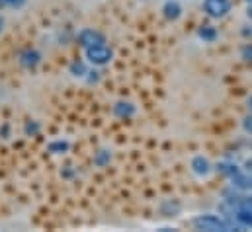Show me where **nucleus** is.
<instances>
[{
	"label": "nucleus",
	"instance_id": "f257e3e1",
	"mask_svg": "<svg viewBox=\"0 0 252 232\" xmlns=\"http://www.w3.org/2000/svg\"><path fill=\"white\" fill-rule=\"evenodd\" d=\"M193 227L197 231H205V232H227L233 229L227 221H223V219H219L215 215H201V217L193 219Z\"/></svg>",
	"mask_w": 252,
	"mask_h": 232
},
{
	"label": "nucleus",
	"instance_id": "f03ea898",
	"mask_svg": "<svg viewBox=\"0 0 252 232\" xmlns=\"http://www.w3.org/2000/svg\"><path fill=\"white\" fill-rule=\"evenodd\" d=\"M86 57L92 64H108L114 57V53L106 45H96V47H88L86 49Z\"/></svg>",
	"mask_w": 252,
	"mask_h": 232
},
{
	"label": "nucleus",
	"instance_id": "7ed1b4c3",
	"mask_svg": "<svg viewBox=\"0 0 252 232\" xmlns=\"http://www.w3.org/2000/svg\"><path fill=\"white\" fill-rule=\"evenodd\" d=\"M78 43H80L84 49H88V47L104 45L106 39H104V35H102L100 31H96V29H82L80 35H78Z\"/></svg>",
	"mask_w": 252,
	"mask_h": 232
},
{
	"label": "nucleus",
	"instance_id": "20e7f679",
	"mask_svg": "<svg viewBox=\"0 0 252 232\" xmlns=\"http://www.w3.org/2000/svg\"><path fill=\"white\" fill-rule=\"evenodd\" d=\"M203 6H205V12L211 18H223L231 10V2L229 0H205Z\"/></svg>",
	"mask_w": 252,
	"mask_h": 232
},
{
	"label": "nucleus",
	"instance_id": "39448f33",
	"mask_svg": "<svg viewBox=\"0 0 252 232\" xmlns=\"http://www.w3.org/2000/svg\"><path fill=\"white\" fill-rule=\"evenodd\" d=\"M162 12H164V18H166V20H178V18L182 16V6H180L176 0H168V2L164 4Z\"/></svg>",
	"mask_w": 252,
	"mask_h": 232
},
{
	"label": "nucleus",
	"instance_id": "423d86ee",
	"mask_svg": "<svg viewBox=\"0 0 252 232\" xmlns=\"http://www.w3.org/2000/svg\"><path fill=\"white\" fill-rule=\"evenodd\" d=\"M191 170H193L197 175H207L209 172H211V164H209L207 158H203V156H195V158L191 160Z\"/></svg>",
	"mask_w": 252,
	"mask_h": 232
},
{
	"label": "nucleus",
	"instance_id": "0eeeda50",
	"mask_svg": "<svg viewBox=\"0 0 252 232\" xmlns=\"http://www.w3.org/2000/svg\"><path fill=\"white\" fill-rule=\"evenodd\" d=\"M233 217L237 219L239 227H247V229H252V211L249 209H243V207H237Z\"/></svg>",
	"mask_w": 252,
	"mask_h": 232
},
{
	"label": "nucleus",
	"instance_id": "6e6552de",
	"mask_svg": "<svg viewBox=\"0 0 252 232\" xmlns=\"http://www.w3.org/2000/svg\"><path fill=\"white\" fill-rule=\"evenodd\" d=\"M233 187L237 189H252V175L249 174H233Z\"/></svg>",
	"mask_w": 252,
	"mask_h": 232
},
{
	"label": "nucleus",
	"instance_id": "1a4fd4ad",
	"mask_svg": "<svg viewBox=\"0 0 252 232\" xmlns=\"http://www.w3.org/2000/svg\"><path fill=\"white\" fill-rule=\"evenodd\" d=\"M22 64L24 66H28V68H32V66H35L37 62H39V53L37 51H32V49H28V51H24L22 53Z\"/></svg>",
	"mask_w": 252,
	"mask_h": 232
},
{
	"label": "nucleus",
	"instance_id": "9d476101",
	"mask_svg": "<svg viewBox=\"0 0 252 232\" xmlns=\"http://www.w3.org/2000/svg\"><path fill=\"white\" fill-rule=\"evenodd\" d=\"M197 35H199L203 41H215L217 31H215V28H211V26H203V28L197 31Z\"/></svg>",
	"mask_w": 252,
	"mask_h": 232
},
{
	"label": "nucleus",
	"instance_id": "9b49d317",
	"mask_svg": "<svg viewBox=\"0 0 252 232\" xmlns=\"http://www.w3.org/2000/svg\"><path fill=\"white\" fill-rule=\"evenodd\" d=\"M160 211H162L164 215H168V217H170V215L174 217V215L180 211V203H176V201H166V203H162Z\"/></svg>",
	"mask_w": 252,
	"mask_h": 232
},
{
	"label": "nucleus",
	"instance_id": "f8f14e48",
	"mask_svg": "<svg viewBox=\"0 0 252 232\" xmlns=\"http://www.w3.org/2000/svg\"><path fill=\"white\" fill-rule=\"evenodd\" d=\"M133 112H135V108L131 106V104H127V102H120L118 106H116V114L122 117H129L133 116Z\"/></svg>",
	"mask_w": 252,
	"mask_h": 232
},
{
	"label": "nucleus",
	"instance_id": "ddd939ff",
	"mask_svg": "<svg viewBox=\"0 0 252 232\" xmlns=\"http://www.w3.org/2000/svg\"><path fill=\"white\" fill-rule=\"evenodd\" d=\"M66 150H68V143H64V141H57V143L49 145V152H53V154H63Z\"/></svg>",
	"mask_w": 252,
	"mask_h": 232
},
{
	"label": "nucleus",
	"instance_id": "4468645a",
	"mask_svg": "<svg viewBox=\"0 0 252 232\" xmlns=\"http://www.w3.org/2000/svg\"><path fill=\"white\" fill-rule=\"evenodd\" d=\"M70 72H72V74H76V76H82V74L86 72V68H84V64H82V62H74V64L70 66Z\"/></svg>",
	"mask_w": 252,
	"mask_h": 232
},
{
	"label": "nucleus",
	"instance_id": "2eb2a0df",
	"mask_svg": "<svg viewBox=\"0 0 252 232\" xmlns=\"http://www.w3.org/2000/svg\"><path fill=\"white\" fill-rule=\"evenodd\" d=\"M6 2V6H10V8H22L28 0H4Z\"/></svg>",
	"mask_w": 252,
	"mask_h": 232
},
{
	"label": "nucleus",
	"instance_id": "dca6fc26",
	"mask_svg": "<svg viewBox=\"0 0 252 232\" xmlns=\"http://www.w3.org/2000/svg\"><path fill=\"white\" fill-rule=\"evenodd\" d=\"M243 127H245V131L252 133V116L245 117V121H243Z\"/></svg>",
	"mask_w": 252,
	"mask_h": 232
},
{
	"label": "nucleus",
	"instance_id": "f3484780",
	"mask_svg": "<svg viewBox=\"0 0 252 232\" xmlns=\"http://www.w3.org/2000/svg\"><path fill=\"white\" fill-rule=\"evenodd\" d=\"M243 57L247 58V60H252V47H245L243 49Z\"/></svg>",
	"mask_w": 252,
	"mask_h": 232
},
{
	"label": "nucleus",
	"instance_id": "a211bd4d",
	"mask_svg": "<svg viewBox=\"0 0 252 232\" xmlns=\"http://www.w3.org/2000/svg\"><path fill=\"white\" fill-rule=\"evenodd\" d=\"M247 14H249V18L252 20V2H251V6H249V10H247Z\"/></svg>",
	"mask_w": 252,
	"mask_h": 232
},
{
	"label": "nucleus",
	"instance_id": "6ab92c4d",
	"mask_svg": "<svg viewBox=\"0 0 252 232\" xmlns=\"http://www.w3.org/2000/svg\"><path fill=\"white\" fill-rule=\"evenodd\" d=\"M2 29H4V20L0 18V31H2Z\"/></svg>",
	"mask_w": 252,
	"mask_h": 232
},
{
	"label": "nucleus",
	"instance_id": "aec40b11",
	"mask_svg": "<svg viewBox=\"0 0 252 232\" xmlns=\"http://www.w3.org/2000/svg\"><path fill=\"white\" fill-rule=\"evenodd\" d=\"M249 108H251V112H252V96H251V100H249Z\"/></svg>",
	"mask_w": 252,
	"mask_h": 232
},
{
	"label": "nucleus",
	"instance_id": "412c9836",
	"mask_svg": "<svg viewBox=\"0 0 252 232\" xmlns=\"http://www.w3.org/2000/svg\"><path fill=\"white\" fill-rule=\"evenodd\" d=\"M2 6H6V2H4V0H0V8H2Z\"/></svg>",
	"mask_w": 252,
	"mask_h": 232
},
{
	"label": "nucleus",
	"instance_id": "4be33fe9",
	"mask_svg": "<svg viewBox=\"0 0 252 232\" xmlns=\"http://www.w3.org/2000/svg\"><path fill=\"white\" fill-rule=\"evenodd\" d=\"M247 2H252V0H247Z\"/></svg>",
	"mask_w": 252,
	"mask_h": 232
}]
</instances>
